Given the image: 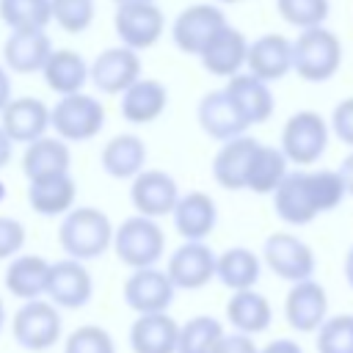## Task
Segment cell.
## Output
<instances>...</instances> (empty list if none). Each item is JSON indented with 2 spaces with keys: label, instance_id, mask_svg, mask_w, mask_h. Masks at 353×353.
<instances>
[{
  "label": "cell",
  "instance_id": "obj_33",
  "mask_svg": "<svg viewBox=\"0 0 353 353\" xmlns=\"http://www.w3.org/2000/svg\"><path fill=\"white\" fill-rule=\"evenodd\" d=\"M262 259L245 245H232L223 254H215V279L226 290H248L259 281Z\"/></svg>",
  "mask_w": 353,
  "mask_h": 353
},
{
  "label": "cell",
  "instance_id": "obj_27",
  "mask_svg": "<svg viewBox=\"0 0 353 353\" xmlns=\"http://www.w3.org/2000/svg\"><path fill=\"white\" fill-rule=\"evenodd\" d=\"M47 281H50V259L39 256V254L19 251L17 256L8 259L6 273H3L6 290L19 301L41 298L47 292Z\"/></svg>",
  "mask_w": 353,
  "mask_h": 353
},
{
  "label": "cell",
  "instance_id": "obj_6",
  "mask_svg": "<svg viewBox=\"0 0 353 353\" xmlns=\"http://www.w3.org/2000/svg\"><path fill=\"white\" fill-rule=\"evenodd\" d=\"M331 127L317 110H298L281 127V152L292 165L309 168L320 163L328 149Z\"/></svg>",
  "mask_w": 353,
  "mask_h": 353
},
{
  "label": "cell",
  "instance_id": "obj_50",
  "mask_svg": "<svg viewBox=\"0 0 353 353\" xmlns=\"http://www.w3.org/2000/svg\"><path fill=\"white\" fill-rule=\"evenodd\" d=\"M113 3H116V6H119V3H135V0H113Z\"/></svg>",
  "mask_w": 353,
  "mask_h": 353
},
{
  "label": "cell",
  "instance_id": "obj_12",
  "mask_svg": "<svg viewBox=\"0 0 353 353\" xmlns=\"http://www.w3.org/2000/svg\"><path fill=\"white\" fill-rule=\"evenodd\" d=\"M58 309H83L94 295V276L85 262L63 256L50 262V281L44 292Z\"/></svg>",
  "mask_w": 353,
  "mask_h": 353
},
{
  "label": "cell",
  "instance_id": "obj_26",
  "mask_svg": "<svg viewBox=\"0 0 353 353\" xmlns=\"http://www.w3.org/2000/svg\"><path fill=\"white\" fill-rule=\"evenodd\" d=\"M256 146L259 141L245 132L223 141L212 157V179L226 190H245V174H248Z\"/></svg>",
  "mask_w": 353,
  "mask_h": 353
},
{
  "label": "cell",
  "instance_id": "obj_42",
  "mask_svg": "<svg viewBox=\"0 0 353 353\" xmlns=\"http://www.w3.org/2000/svg\"><path fill=\"white\" fill-rule=\"evenodd\" d=\"M328 127H331V132H334L347 149H353V97L342 99V102L334 108Z\"/></svg>",
  "mask_w": 353,
  "mask_h": 353
},
{
  "label": "cell",
  "instance_id": "obj_7",
  "mask_svg": "<svg viewBox=\"0 0 353 353\" xmlns=\"http://www.w3.org/2000/svg\"><path fill=\"white\" fill-rule=\"evenodd\" d=\"M61 328H63V320L58 306L44 298L22 301V306L14 312V320H11L14 342L22 350H33V353L50 350L61 339Z\"/></svg>",
  "mask_w": 353,
  "mask_h": 353
},
{
  "label": "cell",
  "instance_id": "obj_10",
  "mask_svg": "<svg viewBox=\"0 0 353 353\" xmlns=\"http://www.w3.org/2000/svg\"><path fill=\"white\" fill-rule=\"evenodd\" d=\"M138 77H141V55L124 44L102 50L88 63V83L108 97H119Z\"/></svg>",
  "mask_w": 353,
  "mask_h": 353
},
{
  "label": "cell",
  "instance_id": "obj_8",
  "mask_svg": "<svg viewBox=\"0 0 353 353\" xmlns=\"http://www.w3.org/2000/svg\"><path fill=\"white\" fill-rule=\"evenodd\" d=\"M113 30L119 41L135 52L154 47L165 33V17L154 0L119 3L113 14Z\"/></svg>",
  "mask_w": 353,
  "mask_h": 353
},
{
  "label": "cell",
  "instance_id": "obj_29",
  "mask_svg": "<svg viewBox=\"0 0 353 353\" xmlns=\"http://www.w3.org/2000/svg\"><path fill=\"white\" fill-rule=\"evenodd\" d=\"M72 168V149L58 135H41L25 143L22 154V174L25 179H39L50 174H63Z\"/></svg>",
  "mask_w": 353,
  "mask_h": 353
},
{
  "label": "cell",
  "instance_id": "obj_23",
  "mask_svg": "<svg viewBox=\"0 0 353 353\" xmlns=\"http://www.w3.org/2000/svg\"><path fill=\"white\" fill-rule=\"evenodd\" d=\"M74 199H77V182L72 171L28 179V204L41 218L66 215L74 207Z\"/></svg>",
  "mask_w": 353,
  "mask_h": 353
},
{
  "label": "cell",
  "instance_id": "obj_11",
  "mask_svg": "<svg viewBox=\"0 0 353 353\" xmlns=\"http://www.w3.org/2000/svg\"><path fill=\"white\" fill-rule=\"evenodd\" d=\"M226 25V14L212 3H193L176 14L171 25V39L179 52L199 55L204 44Z\"/></svg>",
  "mask_w": 353,
  "mask_h": 353
},
{
  "label": "cell",
  "instance_id": "obj_5",
  "mask_svg": "<svg viewBox=\"0 0 353 353\" xmlns=\"http://www.w3.org/2000/svg\"><path fill=\"white\" fill-rule=\"evenodd\" d=\"M105 127V105L102 99L74 91L63 94L52 108H50V130H55L58 138L66 143H85L97 138Z\"/></svg>",
  "mask_w": 353,
  "mask_h": 353
},
{
  "label": "cell",
  "instance_id": "obj_1",
  "mask_svg": "<svg viewBox=\"0 0 353 353\" xmlns=\"http://www.w3.org/2000/svg\"><path fill=\"white\" fill-rule=\"evenodd\" d=\"M273 196V212L287 226H306L317 215L336 210L347 190L336 168H298L287 171Z\"/></svg>",
  "mask_w": 353,
  "mask_h": 353
},
{
  "label": "cell",
  "instance_id": "obj_47",
  "mask_svg": "<svg viewBox=\"0 0 353 353\" xmlns=\"http://www.w3.org/2000/svg\"><path fill=\"white\" fill-rule=\"evenodd\" d=\"M11 154H14V143H11V138L3 132V127H0V171L11 163Z\"/></svg>",
  "mask_w": 353,
  "mask_h": 353
},
{
  "label": "cell",
  "instance_id": "obj_24",
  "mask_svg": "<svg viewBox=\"0 0 353 353\" xmlns=\"http://www.w3.org/2000/svg\"><path fill=\"white\" fill-rule=\"evenodd\" d=\"M196 119H199V127L204 130V135H210L215 141H229V138H237L248 130V124L243 121L240 110L234 108L232 97L223 88L210 91L199 99Z\"/></svg>",
  "mask_w": 353,
  "mask_h": 353
},
{
  "label": "cell",
  "instance_id": "obj_4",
  "mask_svg": "<svg viewBox=\"0 0 353 353\" xmlns=\"http://www.w3.org/2000/svg\"><path fill=\"white\" fill-rule=\"evenodd\" d=\"M110 248L116 251L119 262L127 265L130 270L152 268L165 254V232L160 229L157 218H146V215L135 212V215L124 218L119 226H113Z\"/></svg>",
  "mask_w": 353,
  "mask_h": 353
},
{
  "label": "cell",
  "instance_id": "obj_15",
  "mask_svg": "<svg viewBox=\"0 0 353 353\" xmlns=\"http://www.w3.org/2000/svg\"><path fill=\"white\" fill-rule=\"evenodd\" d=\"M176 290H201L215 279V251L204 240H185L165 262Z\"/></svg>",
  "mask_w": 353,
  "mask_h": 353
},
{
  "label": "cell",
  "instance_id": "obj_16",
  "mask_svg": "<svg viewBox=\"0 0 353 353\" xmlns=\"http://www.w3.org/2000/svg\"><path fill=\"white\" fill-rule=\"evenodd\" d=\"M284 317L287 325L298 334H314L320 323L328 317V292L320 281L303 279L292 281L287 298H284Z\"/></svg>",
  "mask_w": 353,
  "mask_h": 353
},
{
  "label": "cell",
  "instance_id": "obj_52",
  "mask_svg": "<svg viewBox=\"0 0 353 353\" xmlns=\"http://www.w3.org/2000/svg\"><path fill=\"white\" fill-rule=\"evenodd\" d=\"M3 196H6V190H3V185H0V199H3Z\"/></svg>",
  "mask_w": 353,
  "mask_h": 353
},
{
  "label": "cell",
  "instance_id": "obj_28",
  "mask_svg": "<svg viewBox=\"0 0 353 353\" xmlns=\"http://www.w3.org/2000/svg\"><path fill=\"white\" fill-rule=\"evenodd\" d=\"M179 323L168 312L138 314L130 325L132 353H176Z\"/></svg>",
  "mask_w": 353,
  "mask_h": 353
},
{
  "label": "cell",
  "instance_id": "obj_40",
  "mask_svg": "<svg viewBox=\"0 0 353 353\" xmlns=\"http://www.w3.org/2000/svg\"><path fill=\"white\" fill-rule=\"evenodd\" d=\"M63 353H116V342L108 328L88 323V325H77L66 336Z\"/></svg>",
  "mask_w": 353,
  "mask_h": 353
},
{
  "label": "cell",
  "instance_id": "obj_36",
  "mask_svg": "<svg viewBox=\"0 0 353 353\" xmlns=\"http://www.w3.org/2000/svg\"><path fill=\"white\" fill-rule=\"evenodd\" d=\"M223 325L212 314H196L179 325L176 334V353H210L212 345L221 339Z\"/></svg>",
  "mask_w": 353,
  "mask_h": 353
},
{
  "label": "cell",
  "instance_id": "obj_30",
  "mask_svg": "<svg viewBox=\"0 0 353 353\" xmlns=\"http://www.w3.org/2000/svg\"><path fill=\"white\" fill-rule=\"evenodd\" d=\"M99 165L113 179H132L138 171L146 168V143H143V138H138L135 132L113 135L99 152Z\"/></svg>",
  "mask_w": 353,
  "mask_h": 353
},
{
  "label": "cell",
  "instance_id": "obj_22",
  "mask_svg": "<svg viewBox=\"0 0 353 353\" xmlns=\"http://www.w3.org/2000/svg\"><path fill=\"white\" fill-rule=\"evenodd\" d=\"M171 218L182 240H207L218 223V207L210 193L188 190V193H179L171 210Z\"/></svg>",
  "mask_w": 353,
  "mask_h": 353
},
{
  "label": "cell",
  "instance_id": "obj_32",
  "mask_svg": "<svg viewBox=\"0 0 353 353\" xmlns=\"http://www.w3.org/2000/svg\"><path fill=\"white\" fill-rule=\"evenodd\" d=\"M41 74H44L47 88L55 91L58 97H63V94H74V91L85 88V83H88V63H85V58L77 50L61 47V50L50 52V58L41 66Z\"/></svg>",
  "mask_w": 353,
  "mask_h": 353
},
{
  "label": "cell",
  "instance_id": "obj_20",
  "mask_svg": "<svg viewBox=\"0 0 353 353\" xmlns=\"http://www.w3.org/2000/svg\"><path fill=\"white\" fill-rule=\"evenodd\" d=\"M168 108V88L154 77H138L119 94V113L130 124H152Z\"/></svg>",
  "mask_w": 353,
  "mask_h": 353
},
{
  "label": "cell",
  "instance_id": "obj_43",
  "mask_svg": "<svg viewBox=\"0 0 353 353\" xmlns=\"http://www.w3.org/2000/svg\"><path fill=\"white\" fill-rule=\"evenodd\" d=\"M259 347L254 345V336L248 334H240V331H232V334H221V339L212 345L210 353H256Z\"/></svg>",
  "mask_w": 353,
  "mask_h": 353
},
{
  "label": "cell",
  "instance_id": "obj_13",
  "mask_svg": "<svg viewBox=\"0 0 353 353\" xmlns=\"http://www.w3.org/2000/svg\"><path fill=\"white\" fill-rule=\"evenodd\" d=\"M174 292L176 287L171 284L168 273L160 268H135L127 281H124V303L135 312V314H149V312H168V306L174 303Z\"/></svg>",
  "mask_w": 353,
  "mask_h": 353
},
{
  "label": "cell",
  "instance_id": "obj_31",
  "mask_svg": "<svg viewBox=\"0 0 353 353\" xmlns=\"http://www.w3.org/2000/svg\"><path fill=\"white\" fill-rule=\"evenodd\" d=\"M226 320L232 323L234 331L248 334V336H256V334H262V331L270 328V323H273V306L254 287L234 290L232 298L226 301Z\"/></svg>",
  "mask_w": 353,
  "mask_h": 353
},
{
  "label": "cell",
  "instance_id": "obj_46",
  "mask_svg": "<svg viewBox=\"0 0 353 353\" xmlns=\"http://www.w3.org/2000/svg\"><path fill=\"white\" fill-rule=\"evenodd\" d=\"M339 176H342V182H345V190H347V196H353V149H350V154L339 163Z\"/></svg>",
  "mask_w": 353,
  "mask_h": 353
},
{
  "label": "cell",
  "instance_id": "obj_45",
  "mask_svg": "<svg viewBox=\"0 0 353 353\" xmlns=\"http://www.w3.org/2000/svg\"><path fill=\"white\" fill-rule=\"evenodd\" d=\"M14 99V83H11V72L0 63V110Z\"/></svg>",
  "mask_w": 353,
  "mask_h": 353
},
{
  "label": "cell",
  "instance_id": "obj_49",
  "mask_svg": "<svg viewBox=\"0 0 353 353\" xmlns=\"http://www.w3.org/2000/svg\"><path fill=\"white\" fill-rule=\"evenodd\" d=\"M6 328V303H3V298H0V331Z\"/></svg>",
  "mask_w": 353,
  "mask_h": 353
},
{
  "label": "cell",
  "instance_id": "obj_21",
  "mask_svg": "<svg viewBox=\"0 0 353 353\" xmlns=\"http://www.w3.org/2000/svg\"><path fill=\"white\" fill-rule=\"evenodd\" d=\"M245 52H248V39L232 28L229 22L204 44V50L196 55L204 66V72L215 74V77H232L237 72H243L245 66Z\"/></svg>",
  "mask_w": 353,
  "mask_h": 353
},
{
  "label": "cell",
  "instance_id": "obj_18",
  "mask_svg": "<svg viewBox=\"0 0 353 353\" xmlns=\"http://www.w3.org/2000/svg\"><path fill=\"white\" fill-rule=\"evenodd\" d=\"M0 127L11 143H30L50 132V105L36 97H17L0 110Z\"/></svg>",
  "mask_w": 353,
  "mask_h": 353
},
{
  "label": "cell",
  "instance_id": "obj_35",
  "mask_svg": "<svg viewBox=\"0 0 353 353\" xmlns=\"http://www.w3.org/2000/svg\"><path fill=\"white\" fill-rule=\"evenodd\" d=\"M0 19L8 30H47L52 22L50 0H0Z\"/></svg>",
  "mask_w": 353,
  "mask_h": 353
},
{
  "label": "cell",
  "instance_id": "obj_3",
  "mask_svg": "<svg viewBox=\"0 0 353 353\" xmlns=\"http://www.w3.org/2000/svg\"><path fill=\"white\" fill-rule=\"evenodd\" d=\"M342 66V41L325 25L303 28L292 39V72L306 83H325Z\"/></svg>",
  "mask_w": 353,
  "mask_h": 353
},
{
  "label": "cell",
  "instance_id": "obj_41",
  "mask_svg": "<svg viewBox=\"0 0 353 353\" xmlns=\"http://www.w3.org/2000/svg\"><path fill=\"white\" fill-rule=\"evenodd\" d=\"M25 226L11 215H0V259H11L25 245Z\"/></svg>",
  "mask_w": 353,
  "mask_h": 353
},
{
  "label": "cell",
  "instance_id": "obj_17",
  "mask_svg": "<svg viewBox=\"0 0 353 353\" xmlns=\"http://www.w3.org/2000/svg\"><path fill=\"white\" fill-rule=\"evenodd\" d=\"M245 66L254 77L276 83L292 72V41L281 33H262L248 41Z\"/></svg>",
  "mask_w": 353,
  "mask_h": 353
},
{
  "label": "cell",
  "instance_id": "obj_51",
  "mask_svg": "<svg viewBox=\"0 0 353 353\" xmlns=\"http://www.w3.org/2000/svg\"><path fill=\"white\" fill-rule=\"evenodd\" d=\"M218 3H240V0H218Z\"/></svg>",
  "mask_w": 353,
  "mask_h": 353
},
{
  "label": "cell",
  "instance_id": "obj_2",
  "mask_svg": "<svg viewBox=\"0 0 353 353\" xmlns=\"http://www.w3.org/2000/svg\"><path fill=\"white\" fill-rule=\"evenodd\" d=\"M58 243L72 259H99L113 243V223L97 207H72L66 215H61Z\"/></svg>",
  "mask_w": 353,
  "mask_h": 353
},
{
  "label": "cell",
  "instance_id": "obj_38",
  "mask_svg": "<svg viewBox=\"0 0 353 353\" xmlns=\"http://www.w3.org/2000/svg\"><path fill=\"white\" fill-rule=\"evenodd\" d=\"M317 353H353V314H334L314 331Z\"/></svg>",
  "mask_w": 353,
  "mask_h": 353
},
{
  "label": "cell",
  "instance_id": "obj_39",
  "mask_svg": "<svg viewBox=\"0 0 353 353\" xmlns=\"http://www.w3.org/2000/svg\"><path fill=\"white\" fill-rule=\"evenodd\" d=\"M276 11L287 25L303 30V28L323 25L328 19L331 0H276Z\"/></svg>",
  "mask_w": 353,
  "mask_h": 353
},
{
  "label": "cell",
  "instance_id": "obj_25",
  "mask_svg": "<svg viewBox=\"0 0 353 353\" xmlns=\"http://www.w3.org/2000/svg\"><path fill=\"white\" fill-rule=\"evenodd\" d=\"M52 52V41L44 30H11L3 44V66L14 74L41 72Z\"/></svg>",
  "mask_w": 353,
  "mask_h": 353
},
{
  "label": "cell",
  "instance_id": "obj_19",
  "mask_svg": "<svg viewBox=\"0 0 353 353\" xmlns=\"http://www.w3.org/2000/svg\"><path fill=\"white\" fill-rule=\"evenodd\" d=\"M223 91L232 97L234 108L240 110L243 121L248 127L254 124H265L270 116H273V91H270V83L254 77L251 72H237L232 77H226V85Z\"/></svg>",
  "mask_w": 353,
  "mask_h": 353
},
{
  "label": "cell",
  "instance_id": "obj_14",
  "mask_svg": "<svg viewBox=\"0 0 353 353\" xmlns=\"http://www.w3.org/2000/svg\"><path fill=\"white\" fill-rule=\"evenodd\" d=\"M176 199H179L176 179L160 168H143L130 179V201L138 215L146 218L171 215Z\"/></svg>",
  "mask_w": 353,
  "mask_h": 353
},
{
  "label": "cell",
  "instance_id": "obj_9",
  "mask_svg": "<svg viewBox=\"0 0 353 353\" xmlns=\"http://www.w3.org/2000/svg\"><path fill=\"white\" fill-rule=\"evenodd\" d=\"M262 259L265 265L284 281H303L314 276L317 259L309 243H303L301 237L290 234V232H273L265 243H262Z\"/></svg>",
  "mask_w": 353,
  "mask_h": 353
},
{
  "label": "cell",
  "instance_id": "obj_34",
  "mask_svg": "<svg viewBox=\"0 0 353 353\" xmlns=\"http://www.w3.org/2000/svg\"><path fill=\"white\" fill-rule=\"evenodd\" d=\"M287 171H290V160L284 157V152L279 146H268L259 141V146L254 149L248 174H245V190L256 196H270Z\"/></svg>",
  "mask_w": 353,
  "mask_h": 353
},
{
  "label": "cell",
  "instance_id": "obj_37",
  "mask_svg": "<svg viewBox=\"0 0 353 353\" xmlns=\"http://www.w3.org/2000/svg\"><path fill=\"white\" fill-rule=\"evenodd\" d=\"M52 22L63 33H85L97 17V0H50Z\"/></svg>",
  "mask_w": 353,
  "mask_h": 353
},
{
  "label": "cell",
  "instance_id": "obj_48",
  "mask_svg": "<svg viewBox=\"0 0 353 353\" xmlns=\"http://www.w3.org/2000/svg\"><path fill=\"white\" fill-rule=\"evenodd\" d=\"M342 270H345V281H347V287L353 290V245H350L347 254H345V265H342Z\"/></svg>",
  "mask_w": 353,
  "mask_h": 353
},
{
  "label": "cell",
  "instance_id": "obj_44",
  "mask_svg": "<svg viewBox=\"0 0 353 353\" xmlns=\"http://www.w3.org/2000/svg\"><path fill=\"white\" fill-rule=\"evenodd\" d=\"M256 353H303V347L295 342V339H287V336H281V339H273V342H268L265 347H259Z\"/></svg>",
  "mask_w": 353,
  "mask_h": 353
}]
</instances>
